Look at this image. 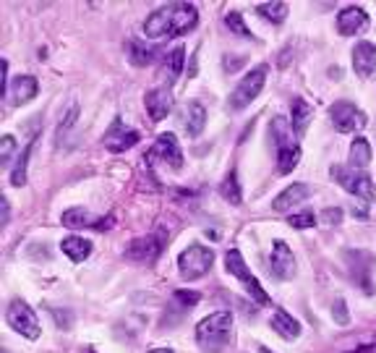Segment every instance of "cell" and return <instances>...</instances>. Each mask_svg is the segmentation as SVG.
I'll return each mask as SVG.
<instances>
[{"instance_id":"1","label":"cell","mask_w":376,"mask_h":353,"mask_svg":"<svg viewBox=\"0 0 376 353\" xmlns=\"http://www.w3.org/2000/svg\"><path fill=\"white\" fill-rule=\"evenodd\" d=\"M196 24H199V11L194 3H167L147 16L144 34L149 39L183 37L191 29H196Z\"/></svg>"},{"instance_id":"2","label":"cell","mask_w":376,"mask_h":353,"mask_svg":"<svg viewBox=\"0 0 376 353\" xmlns=\"http://www.w3.org/2000/svg\"><path fill=\"white\" fill-rule=\"evenodd\" d=\"M230 332H233V314L227 312H214L209 317H204L196 324V343L207 353H217L230 343Z\"/></svg>"},{"instance_id":"3","label":"cell","mask_w":376,"mask_h":353,"mask_svg":"<svg viewBox=\"0 0 376 353\" xmlns=\"http://www.w3.org/2000/svg\"><path fill=\"white\" fill-rule=\"evenodd\" d=\"M329 175H332L348 194L358 196V199H363L366 204H371L376 199L374 180H371V175H368L366 170H355L350 165H332V168H329Z\"/></svg>"},{"instance_id":"4","label":"cell","mask_w":376,"mask_h":353,"mask_svg":"<svg viewBox=\"0 0 376 353\" xmlns=\"http://www.w3.org/2000/svg\"><path fill=\"white\" fill-rule=\"evenodd\" d=\"M214 265V251L202 243H191L188 249L178 254V272L186 282H194L199 277L209 272V267Z\"/></svg>"},{"instance_id":"5","label":"cell","mask_w":376,"mask_h":353,"mask_svg":"<svg viewBox=\"0 0 376 353\" xmlns=\"http://www.w3.org/2000/svg\"><path fill=\"white\" fill-rule=\"evenodd\" d=\"M225 270L230 275H235L238 280L243 282V288H246V293H249L256 304H269V296H266V290L261 288V282L251 275V270L246 267V259H243V254L238 249H227L225 254Z\"/></svg>"},{"instance_id":"6","label":"cell","mask_w":376,"mask_h":353,"mask_svg":"<svg viewBox=\"0 0 376 353\" xmlns=\"http://www.w3.org/2000/svg\"><path fill=\"white\" fill-rule=\"evenodd\" d=\"M266 73H269V68H266V66H256V68H251L249 73H246V76L238 81L235 92L230 94V108H233V110L249 108L251 102H254L258 94H261V89H264Z\"/></svg>"},{"instance_id":"7","label":"cell","mask_w":376,"mask_h":353,"mask_svg":"<svg viewBox=\"0 0 376 353\" xmlns=\"http://www.w3.org/2000/svg\"><path fill=\"white\" fill-rule=\"evenodd\" d=\"M6 322H8V327L16 329L19 335L29 337V340H37V337H39L37 314H34V309H31L26 301H21V298H14V301L8 304Z\"/></svg>"},{"instance_id":"8","label":"cell","mask_w":376,"mask_h":353,"mask_svg":"<svg viewBox=\"0 0 376 353\" xmlns=\"http://www.w3.org/2000/svg\"><path fill=\"white\" fill-rule=\"evenodd\" d=\"M329 118H332V126H335L340 133H355L363 131L368 126V116L358 105H352L348 100H340L329 108Z\"/></svg>"},{"instance_id":"9","label":"cell","mask_w":376,"mask_h":353,"mask_svg":"<svg viewBox=\"0 0 376 353\" xmlns=\"http://www.w3.org/2000/svg\"><path fill=\"white\" fill-rule=\"evenodd\" d=\"M164 241H167V233H164V230L133 238V241L128 243V249H125V257L133 259V262H147V265H152V262H157V257L162 254Z\"/></svg>"},{"instance_id":"10","label":"cell","mask_w":376,"mask_h":353,"mask_svg":"<svg viewBox=\"0 0 376 353\" xmlns=\"http://www.w3.org/2000/svg\"><path fill=\"white\" fill-rule=\"evenodd\" d=\"M149 160H162L164 165H170L172 170H180L183 168V152H180V144L175 139V133H160L155 141V147L149 149Z\"/></svg>"},{"instance_id":"11","label":"cell","mask_w":376,"mask_h":353,"mask_svg":"<svg viewBox=\"0 0 376 353\" xmlns=\"http://www.w3.org/2000/svg\"><path fill=\"white\" fill-rule=\"evenodd\" d=\"M269 272L277 277V280H290L296 275V257L285 241H274L272 243V254H269Z\"/></svg>"},{"instance_id":"12","label":"cell","mask_w":376,"mask_h":353,"mask_svg":"<svg viewBox=\"0 0 376 353\" xmlns=\"http://www.w3.org/2000/svg\"><path fill=\"white\" fill-rule=\"evenodd\" d=\"M102 141H105V147H108L110 152H125V149H131L133 144L139 141V131L128 128L120 118H115V121L110 123L108 131H105Z\"/></svg>"},{"instance_id":"13","label":"cell","mask_w":376,"mask_h":353,"mask_svg":"<svg viewBox=\"0 0 376 353\" xmlns=\"http://www.w3.org/2000/svg\"><path fill=\"white\" fill-rule=\"evenodd\" d=\"M144 105H147V113H149V118H152V123L164 121L172 110L170 86H155V89H149L147 97H144Z\"/></svg>"},{"instance_id":"14","label":"cell","mask_w":376,"mask_h":353,"mask_svg":"<svg viewBox=\"0 0 376 353\" xmlns=\"http://www.w3.org/2000/svg\"><path fill=\"white\" fill-rule=\"evenodd\" d=\"M368 26V14L360 6H348L337 14V31L343 37H355L360 31H366Z\"/></svg>"},{"instance_id":"15","label":"cell","mask_w":376,"mask_h":353,"mask_svg":"<svg viewBox=\"0 0 376 353\" xmlns=\"http://www.w3.org/2000/svg\"><path fill=\"white\" fill-rule=\"evenodd\" d=\"M352 71L360 78H368L376 73V45L371 42H358L352 47Z\"/></svg>"},{"instance_id":"16","label":"cell","mask_w":376,"mask_h":353,"mask_svg":"<svg viewBox=\"0 0 376 353\" xmlns=\"http://www.w3.org/2000/svg\"><path fill=\"white\" fill-rule=\"evenodd\" d=\"M308 196H311V186H308V183H293V186H288L282 194L274 196L272 210L274 212H288L293 204H301L303 199H308Z\"/></svg>"},{"instance_id":"17","label":"cell","mask_w":376,"mask_h":353,"mask_svg":"<svg viewBox=\"0 0 376 353\" xmlns=\"http://www.w3.org/2000/svg\"><path fill=\"white\" fill-rule=\"evenodd\" d=\"M37 92H39V84L34 76H16L11 89H8V97H11L14 105H26V102H31L37 97Z\"/></svg>"},{"instance_id":"18","label":"cell","mask_w":376,"mask_h":353,"mask_svg":"<svg viewBox=\"0 0 376 353\" xmlns=\"http://www.w3.org/2000/svg\"><path fill=\"white\" fill-rule=\"evenodd\" d=\"M311 118H313V108L308 102L301 100V97H293V100H290V126H293L296 136H303L308 123H311Z\"/></svg>"},{"instance_id":"19","label":"cell","mask_w":376,"mask_h":353,"mask_svg":"<svg viewBox=\"0 0 376 353\" xmlns=\"http://www.w3.org/2000/svg\"><path fill=\"white\" fill-rule=\"evenodd\" d=\"M269 324H272L274 332H277L280 337H285V340H296V337L301 335V324H298V319H293V314H288L285 309H274Z\"/></svg>"},{"instance_id":"20","label":"cell","mask_w":376,"mask_h":353,"mask_svg":"<svg viewBox=\"0 0 376 353\" xmlns=\"http://www.w3.org/2000/svg\"><path fill=\"white\" fill-rule=\"evenodd\" d=\"M183 123H186V133L191 139H196V136L204 131V126H207V110H204L202 102H196V100L188 102L186 113H183Z\"/></svg>"},{"instance_id":"21","label":"cell","mask_w":376,"mask_h":353,"mask_svg":"<svg viewBox=\"0 0 376 353\" xmlns=\"http://www.w3.org/2000/svg\"><path fill=\"white\" fill-rule=\"evenodd\" d=\"M125 50H128V61H131L133 66H149V63H155V58H157V50L152 45H147L144 39H128Z\"/></svg>"},{"instance_id":"22","label":"cell","mask_w":376,"mask_h":353,"mask_svg":"<svg viewBox=\"0 0 376 353\" xmlns=\"http://www.w3.org/2000/svg\"><path fill=\"white\" fill-rule=\"evenodd\" d=\"M61 249L70 262H84L92 254V243L86 241V238H81V235H68V238H63Z\"/></svg>"},{"instance_id":"23","label":"cell","mask_w":376,"mask_h":353,"mask_svg":"<svg viewBox=\"0 0 376 353\" xmlns=\"http://www.w3.org/2000/svg\"><path fill=\"white\" fill-rule=\"evenodd\" d=\"M371 144H368V139H363V136H355V141L350 144V157H348V163H350V168H355V170H366L368 163H371Z\"/></svg>"},{"instance_id":"24","label":"cell","mask_w":376,"mask_h":353,"mask_svg":"<svg viewBox=\"0 0 376 353\" xmlns=\"http://www.w3.org/2000/svg\"><path fill=\"white\" fill-rule=\"evenodd\" d=\"M269 136L274 139V147H288V144H298L296 136H293V126H290L288 118H274L272 123H269Z\"/></svg>"},{"instance_id":"25","label":"cell","mask_w":376,"mask_h":353,"mask_svg":"<svg viewBox=\"0 0 376 353\" xmlns=\"http://www.w3.org/2000/svg\"><path fill=\"white\" fill-rule=\"evenodd\" d=\"M183 63H186V47H175L170 55H164L162 76H164V81H167V84H172V81L180 76V71H183Z\"/></svg>"},{"instance_id":"26","label":"cell","mask_w":376,"mask_h":353,"mask_svg":"<svg viewBox=\"0 0 376 353\" xmlns=\"http://www.w3.org/2000/svg\"><path fill=\"white\" fill-rule=\"evenodd\" d=\"M61 222L66 227H73V230H76V227H97V222H100V220L92 218V215H89L84 207H73V210L63 212Z\"/></svg>"},{"instance_id":"27","label":"cell","mask_w":376,"mask_h":353,"mask_svg":"<svg viewBox=\"0 0 376 353\" xmlns=\"http://www.w3.org/2000/svg\"><path fill=\"white\" fill-rule=\"evenodd\" d=\"M298 163H301V147L298 144H288V147L277 149V170L285 175V173L296 170Z\"/></svg>"},{"instance_id":"28","label":"cell","mask_w":376,"mask_h":353,"mask_svg":"<svg viewBox=\"0 0 376 353\" xmlns=\"http://www.w3.org/2000/svg\"><path fill=\"white\" fill-rule=\"evenodd\" d=\"M256 14L264 16L266 21L282 24L285 19H288V3H282V0H272V3H258Z\"/></svg>"},{"instance_id":"29","label":"cell","mask_w":376,"mask_h":353,"mask_svg":"<svg viewBox=\"0 0 376 353\" xmlns=\"http://www.w3.org/2000/svg\"><path fill=\"white\" fill-rule=\"evenodd\" d=\"M31 147H34V141H29V144L24 147V152L19 155V160H16V165H14V170H11V183H14V186H24V183H26V165H29Z\"/></svg>"},{"instance_id":"30","label":"cell","mask_w":376,"mask_h":353,"mask_svg":"<svg viewBox=\"0 0 376 353\" xmlns=\"http://www.w3.org/2000/svg\"><path fill=\"white\" fill-rule=\"evenodd\" d=\"M222 196H225L227 202L230 204H238L243 202V194H241V183H238V173L235 170H230L225 175V180H222Z\"/></svg>"},{"instance_id":"31","label":"cell","mask_w":376,"mask_h":353,"mask_svg":"<svg viewBox=\"0 0 376 353\" xmlns=\"http://www.w3.org/2000/svg\"><path fill=\"white\" fill-rule=\"evenodd\" d=\"M225 26L233 34H238V37H243V39H254V31L246 26V21H243V16L238 14V11H230V14L225 16Z\"/></svg>"},{"instance_id":"32","label":"cell","mask_w":376,"mask_h":353,"mask_svg":"<svg viewBox=\"0 0 376 353\" xmlns=\"http://www.w3.org/2000/svg\"><path fill=\"white\" fill-rule=\"evenodd\" d=\"M288 222L298 230H306V227H313L316 225V215L313 212H296V215H290Z\"/></svg>"},{"instance_id":"33","label":"cell","mask_w":376,"mask_h":353,"mask_svg":"<svg viewBox=\"0 0 376 353\" xmlns=\"http://www.w3.org/2000/svg\"><path fill=\"white\" fill-rule=\"evenodd\" d=\"M76 118H78V105H70V110H68V113H66V118H63V123L58 126V141L63 139V133L68 131L70 126L76 123Z\"/></svg>"},{"instance_id":"34","label":"cell","mask_w":376,"mask_h":353,"mask_svg":"<svg viewBox=\"0 0 376 353\" xmlns=\"http://www.w3.org/2000/svg\"><path fill=\"white\" fill-rule=\"evenodd\" d=\"M14 149H16L14 136H3V139H0V163L8 165V160H11V155H14Z\"/></svg>"},{"instance_id":"35","label":"cell","mask_w":376,"mask_h":353,"mask_svg":"<svg viewBox=\"0 0 376 353\" xmlns=\"http://www.w3.org/2000/svg\"><path fill=\"white\" fill-rule=\"evenodd\" d=\"M199 293H194V290H175V301H178L183 309H188V306H196L199 304Z\"/></svg>"},{"instance_id":"36","label":"cell","mask_w":376,"mask_h":353,"mask_svg":"<svg viewBox=\"0 0 376 353\" xmlns=\"http://www.w3.org/2000/svg\"><path fill=\"white\" fill-rule=\"evenodd\" d=\"M321 222L324 225H340L343 222V210H337V207H329V210H324L321 212Z\"/></svg>"},{"instance_id":"37","label":"cell","mask_w":376,"mask_h":353,"mask_svg":"<svg viewBox=\"0 0 376 353\" xmlns=\"http://www.w3.org/2000/svg\"><path fill=\"white\" fill-rule=\"evenodd\" d=\"M332 317L337 319V324H348V319H350V317H348V309H345L343 298H337V301H335V306H332Z\"/></svg>"},{"instance_id":"38","label":"cell","mask_w":376,"mask_h":353,"mask_svg":"<svg viewBox=\"0 0 376 353\" xmlns=\"http://www.w3.org/2000/svg\"><path fill=\"white\" fill-rule=\"evenodd\" d=\"M352 353H376V345H360V348H355Z\"/></svg>"},{"instance_id":"39","label":"cell","mask_w":376,"mask_h":353,"mask_svg":"<svg viewBox=\"0 0 376 353\" xmlns=\"http://www.w3.org/2000/svg\"><path fill=\"white\" fill-rule=\"evenodd\" d=\"M3 225H8V215H11V212H8V199H3Z\"/></svg>"},{"instance_id":"40","label":"cell","mask_w":376,"mask_h":353,"mask_svg":"<svg viewBox=\"0 0 376 353\" xmlns=\"http://www.w3.org/2000/svg\"><path fill=\"white\" fill-rule=\"evenodd\" d=\"M149 353H175V351H172V348H152Z\"/></svg>"},{"instance_id":"41","label":"cell","mask_w":376,"mask_h":353,"mask_svg":"<svg viewBox=\"0 0 376 353\" xmlns=\"http://www.w3.org/2000/svg\"><path fill=\"white\" fill-rule=\"evenodd\" d=\"M86 353H94V351H92V348H86Z\"/></svg>"}]
</instances>
